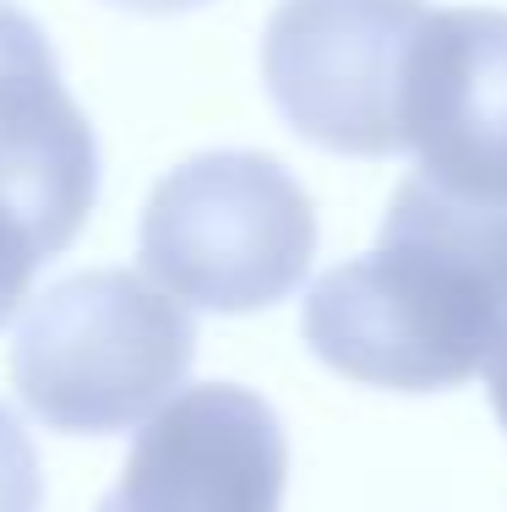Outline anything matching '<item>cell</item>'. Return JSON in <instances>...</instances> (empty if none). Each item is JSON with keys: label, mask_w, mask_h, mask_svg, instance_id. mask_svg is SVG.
<instances>
[{"label": "cell", "mask_w": 507, "mask_h": 512, "mask_svg": "<svg viewBox=\"0 0 507 512\" xmlns=\"http://www.w3.org/2000/svg\"><path fill=\"white\" fill-rule=\"evenodd\" d=\"M486 387H491V409H497V420L507 425V322H502V333H497V344H491V355H486Z\"/></svg>", "instance_id": "10"}, {"label": "cell", "mask_w": 507, "mask_h": 512, "mask_svg": "<svg viewBox=\"0 0 507 512\" xmlns=\"http://www.w3.org/2000/svg\"><path fill=\"white\" fill-rule=\"evenodd\" d=\"M426 0H279L262 82L306 142L349 158L404 153V99Z\"/></svg>", "instance_id": "4"}, {"label": "cell", "mask_w": 507, "mask_h": 512, "mask_svg": "<svg viewBox=\"0 0 507 512\" xmlns=\"http://www.w3.org/2000/svg\"><path fill=\"white\" fill-rule=\"evenodd\" d=\"M44 480H39V453L17 414L0 404V512H39Z\"/></svg>", "instance_id": "9"}, {"label": "cell", "mask_w": 507, "mask_h": 512, "mask_svg": "<svg viewBox=\"0 0 507 512\" xmlns=\"http://www.w3.org/2000/svg\"><path fill=\"white\" fill-rule=\"evenodd\" d=\"M50 262V251H44L39 229L28 224V218L17 213V202L0 191V322H11V311L28 300L33 289V273Z\"/></svg>", "instance_id": "8"}, {"label": "cell", "mask_w": 507, "mask_h": 512, "mask_svg": "<svg viewBox=\"0 0 507 512\" xmlns=\"http://www.w3.org/2000/svg\"><path fill=\"white\" fill-rule=\"evenodd\" d=\"M284 474L279 414L235 382H202L137 431L99 512H279Z\"/></svg>", "instance_id": "5"}, {"label": "cell", "mask_w": 507, "mask_h": 512, "mask_svg": "<svg viewBox=\"0 0 507 512\" xmlns=\"http://www.w3.org/2000/svg\"><path fill=\"white\" fill-rule=\"evenodd\" d=\"M0 191L60 256L99 197V142L28 11L0 0Z\"/></svg>", "instance_id": "7"}, {"label": "cell", "mask_w": 507, "mask_h": 512, "mask_svg": "<svg viewBox=\"0 0 507 512\" xmlns=\"http://www.w3.org/2000/svg\"><path fill=\"white\" fill-rule=\"evenodd\" d=\"M115 6L148 11V17H169V11H191V6H202V0H115Z\"/></svg>", "instance_id": "11"}, {"label": "cell", "mask_w": 507, "mask_h": 512, "mask_svg": "<svg viewBox=\"0 0 507 512\" xmlns=\"http://www.w3.org/2000/svg\"><path fill=\"white\" fill-rule=\"evenodd\" d=\"M197 360V322L148 278L99 267L28 306L11 382L50 431L110 436L153 420Z\"/></svg>", "instance_id": "2"}, {"label": "cell", "mask_w": 507, "mask_h": 512, "mask_svg": "<svg viewBox=\"0 0 507 512\" xmlns=\"http://www.w3.org/2000/svg\"><path fill=\"white\" fill-rule=\"evenodd\" d=\"M404 148L448 197L507 213V11H431L409 60Z\"/></svg>", "instance_id": "6"}, {"label": "cell", "mask_w": 507, "mask_h": 512, "mask_svg": "<svg viewBox=\"0 0 507 512\" xmlns=\"http://www.w3.org/2000/svg\"><path fill=\"white\" fill-rule=\"evenodd\" d=\"M507 322V213L426 175L388 202L377 251L322 273L300 338L338 376L393 393L464 387Z\"/></svg>", "instance_id": "1"}, {"label": "cell", "mask_w": 507, "mask_h": 512, "mask_svg": "<svg viewBox=\"0 0 507 512\" xmlns=\"http://www.w3.org/2000/svg\"><path fill=\"white\" fill-rule=\"evenodd\" d=\"M311 251V197L279 158L262 153L186 158L142 207V267L180 306L268 311L306 284Z\"/></svg>", "instance_id": "3"}]
</instances>
